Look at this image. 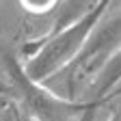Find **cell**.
<instances>
[{"instance_id": "1", "label": "cell", "mask_w": 121, "mask_h": 121, "mask_svg": "<svg viewBox=\"0 0 121 121\" xmlns=\"http://www.w3.org/2000/svg\"><path fill=\"white\" fill-rule=\"evenodd\" d=\"M95 17H82L78 20L73 26H67L65 30L50 39L43 48L35 54V58L28 63L26 73L33 82H43L52 78L54 73L63 71L69 63H73L76 56H78L86 43V37L93 28Z\"/></svg>"}, {"instance_id": "2", "label": "cell", "mask_w": 121, "mask_h": 121, "mask_svg": "<svg viewBox=\"0 0 121 121\" xmlns=\"http://www.w3.org/2000/svg\"><path fill=\"white\" fill-rule=\"evenodd\" d=\"M119 80H121V52H117L108 63H106V67L102 69L99 84H102V89H108V86H112Z\"/></svg>"}, {"instance_id": "3", "label": "cell", "mask_w": 121, "mask_h": 121, "mask_svg": "<svg viewBox=\"0 0 121 121\" xmlns=\"http://www.w3.org/2000/svg\"><path fill=\"white\" fill-rule=\"evenodd\" d=\"M20 4L28 13H48L56 9L58 0H20Z\"/></svg>"}, {"instance_id": "4", "label": "cell", "mask_w": 121, "mask_h": 121, "mask_svg": "<svg viewBox=\"0 0 121 121\" xmlns=\"http://www.w3.org/2000/svg\"><path fill=\"white\" fill-rule=\"evenodd\" d=\"M112 121H121V117H117V119H112Z\"/></svg>"}]
</instances>
